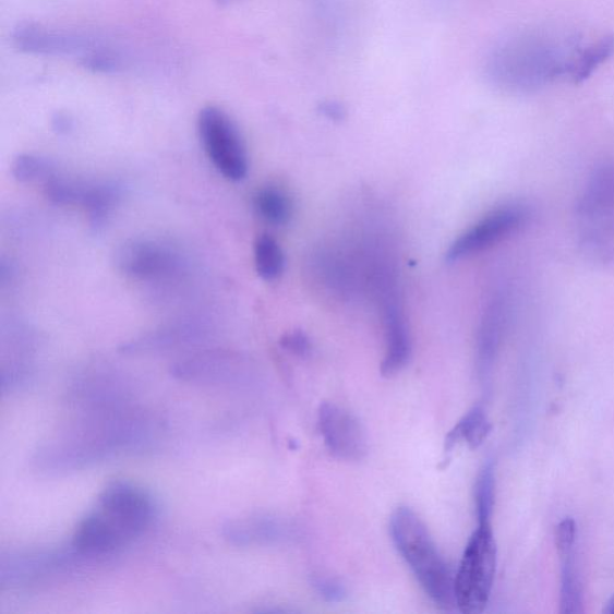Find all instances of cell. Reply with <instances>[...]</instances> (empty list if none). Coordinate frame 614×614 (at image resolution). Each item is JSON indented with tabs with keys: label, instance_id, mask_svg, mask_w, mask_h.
Here are the masks:
<instances>
[{
	"label": "cell",
	"instance_id": "cell-12",
	"mask_svg": "<svg viewBox=\"0 0 614 614\" xmlns=\"http://www.w3.org/2000/svg\"><path fill=\"white\" fill-rule=\"evenodd\" d=\"M115 263L119 272L142 281L171 279L183 268V260L174 249L147 239L120 245Z\"/></svg>",
	"mask_w": 614,
	"mask_h": 614
},
{
	"label": "cell",
	"instance_id": "cell-13",
	"mask_svg": "<svg viewBox=\"0 0 614 614\" xmlns=\"http://www.w3.org/2000/svg\"><path fill=\"white\" fill-rule=\"evenodd\" d=\"M123 190L116 183H86L53 177L46 183V196L60 206H81L89 213L94 228L103 227L112 214Z\"/></svg>",
	"mask_w": 614,
	"mask_h": 614
},
{
	"label": "cell",
	"instance_id": "cell-10",
	"mask_svg": "<svg viewBox=\"0 0 614 614\" xmlns=\"http://www.w3.org/2000/svg\"><path fill=\"white\" fill-rule=\"evenodd\" d=\"M11 38L23 53L74 58L79 59L80 64L106 43L91 33L52 28L34 22L19 23L12 31Z\"/></svg>",
	"mask_w": 614,
	"mask_h": 614
},
{
	"label": "cell",
	"instance_id": "cell-21",
	"mask_svg": "<svg viewBox=\"0 0 614 614\" xmlns=\"http://www.w3.org/2000/svg\"><path fill=\"white\" fill-rule=\"evenodd\" d=\"M254 207L263 221L285 226L293 216V202L285 190L275 185L262 186L254 196Z\"/></svg>",
	"mask_w": 614,
	"mask_h": 614
},
{
	"label": "cell",
	"instance_id": "cell-25",
	"mask_svg": "<svg viewBox=\"0 0 614 614\" xmlns=\"http://www.w3.org/2000/svg\"><path fill=\"white\" fill-rule=\"evenodd\" d=\"M51 160L34 154H21L12 161L11 173L20 183L45 182L56 177Z\"/></svg>",
	"mask_w": 614,
	"mask_h": 614
},
{
	"label": "cell",
	"instance_id": "cell-8",
	"mask_svg": "<svg viewBox=\"0 0 614 614\" xmlns=\"http://www.w3.org/2000/svg\"><path fill=\"white\" fill-rule=\"evenodd\" d=\"M198 135L209 160L220 174L240 182L249 172V155L242 134L222 108L207 106L197 120Z\"/></svg>",
	"mask_w": 614,
	"mask_h": 614
},
{
	"label": "cell",
	"instance_id": "cell-23",
	"mask_svg": "<svg viewBox=\"0 0 614 614\" xmlns=\"http://www.w3.org/2000/svg\"><path fill=\"white\" fill-rule=\"evenodd\" d=\"M496 501V467L487 460L481 467L474 487V503L478 523L491 522Z\"/></svg>",
	"mask_w": 614,
	"mask_h": 614
},
{
	"label": "cell",
	"instance_id": "cell-15",
	"mask_svg": "<svg viewBox=\"0 0 614 614\" xmlns=\"http://www.w3.org/2000/svg\"><path fill=\"white\" fill-rule=\"evenodd\" d=\"M376 304L381 312L384 334L382 375L393 377L400 373L412 357L411 332L408 328L402 291L381 297Z\"/></svg>",
	"mask_w": 614,
	"mask_h": 614
},
{
	"label": "cell",
	"instance_id": "cell-18",
	"mask_svg": "<svg viewBox=\"0 0 614 614\" xmlns=\"http://www.w3.org/2000/svg\"><path fill=\"white\" fill-rule=\"evenodd\" d=\"M577 523L565 517L556 529V547L561 561V612H583V583L577 558Z\"/></svg>",
	"mask_w": 614,
	"mask_h": 614
},
{
	"label": "cell",
	"instance_id": "cell-30",
	"mask_svg": "<svg viewBox=\"0 0 614 614\" xmlns=\"http://www.w3.org/2000/svg\"><path fill=\"white\" fill-rule=\"evenodd\" d=\"M219 2L222 3V4H228V3L233 2V0H219Z\"/></svg>",
	"mask_w": 614,
	"mask_h": 614
},
{
	"label": "cell",
	"instance_id": "cell-28",
	"mask_svg": "<svg viewBox=\"0 0 614 614\" xmlns=\"http://www.w3.org/2000/svg\"><path fill=\"white\" fill-rule=\"evenodd\" d=\"M53 128L60 134H67L72 129V120L67 115H57L53 119Z\"/></svg>",
	"mask_w": 614,
	"mask_h": 614
},
{
	"label": "cell",
	"instance_id": "cell-22",
	"mask_svg": "<svg viewBox=\"0 0 614 614\" xmlns=\"http://www.w3.org/2000/svg\"><path fill=\"white\" fill-rule=\"evenodd\" d=\"M255 267L263 280L279 279L285 269L284 251L278 240L269 234H262L254 246Z\"/></svg>",
	"mask_w": 614,
	"mask_h": 614
},
{
	"label": "cell",
	"instance_id": "cell-14",
	"mask_svg": "<svg viewBox=\"0 0 614 614\" xmlns=\"http://www.w3.org/2000/svg\"><path fill=\"white\" fill-rule=\"evenodd\" d=\"M318 426L325 447L337 460L358 462L368 454V437L363 425L351 412L330 402L318 411Z\"/></svg>",
	"mask_w": 614,
	"mask_h": 614
},
{
	"label": "cell",
	"instance_id": "cell-27",
	"mask_svg": "<svg viewBox=\"0 0 614 614\" xmlns=\"http://www.w3.org/2000/svg\"><path fill=\"white\" fill-rule=\"evenodd\" d=\"M281 346L292 354L304 357L311 351V344L303 333H291L282 337Z\"/></svg>",
	"mask_w": 614,
	"mask_h": 614
},
{
	"label": "cell",
	"instance_id": "cell-24",
	"mask_svg": "<svg viewBox=\"0 0 614 614\" xmlns=\"http://www.w3.org/2000/svg\"><path fill=\"white\" fill-rule=\"evenodd\" d=\"M614 55V36H604L598 41L587 44L580 53L574 71L573 82L579 83L593 74Z\"/></svg>",
	"mask_w": 614,
	"mask_h": 614
},
{
	"label": "cell",
	"instance_id": "cell-29",
	"mask_svg": "<svg viewBox=\"0 0 614 614\" xmlns=\"http://www.w3.org/2000/svg\"><path fill=\"white\" fill-rule=\"evenodd\" d=\"M604 612L606 614H614V598L610 601Z\"/></svg>",
	"mask_w": 614,
	"mask_h": 614
},
{
	"label": "cell",
	"instance_id": "cell-17",
	"mask_svg": "<svg viewBox=\"0 0 614 614\" xmlns=\"http://www.w3.org/2000/svg\"><path fill=\"white\" fill-rule=\"evenodd\" d=\"M222 537L238 547L272 546L291 540L294 528L279 516L251 514L227 521L222 526Z\"/></svg>",
	"mask_w": 614,
	"mask_h": 614
},
{
	"label": "cell",
	"instance_id": "cell-4",
	"mask_svg": "<svg viewBox=\"0 0 614 614\" xmlns=\"http://www.w3.org/2000/svg\"><path fill=\"white\" fill-rule=\"evenodd\" d=\"M583 254L598 266L614 270V164L589 174L576 204Z\"/></svg>",
	"mask_w": 614,
	"mask_h": 614
},
{
	"label": "cell",
	"instance_id": "cell-2",
	"mask_svg": "<svg viewBox=\"0 0 614 614\" xmlns=\"http://www.w3.org/2000/svg\"><path fill=\"white\" fill-rule=\"evenodd\" d=\"M579 38L551 32H526L509 36L489 55L487 80L511 94H531L561 80L573 81L582 51Z\"/></svg>",
	"mask_w": 614,
	"mask_h": 614
},
{
	"label": "cell",
	"instance_id": "cell-5",
	"mask_svg": "<svg viewBox=\"0 0 614 614\" xmlns=\"http://www.w3.org/2000/svg\"><path fill=\"white\" fill-rule=\"evenodd\" d=\"M497 570V544L492 522L478 523L454 577L455 606L479 614L489 605Z\"/></svg>",
	"mask_w": 614,
	"mask_h": 614
},
{
	"label": "cell",
	"instance_id": "cell-11",
	"mask_svg": "<svg viewBox=\"0 0 614 614\" xmlns=\"http://www.w3.org/2000/svg\"><path fill=\"white\" fill-rule=\"evenodd\" d=\"M171 373L184 383L216 389L242 387L249 375L244 360L222 349H210L179 360Z\"/></svg>",
	"mask_w": 614,
	"mask_h": 614
},
{
	"label": "cell",
	"instance_id": "cell-1",
	"mask_svg": "<svg viewBox=\"0 0 614 614\" xmlns=\"http://www.w3.org/2000/svg\"><path fill=\"white\" fill-rule=\"evenodd\" d=\"M71 417L33 457L39 472L65 474L152 450L161 425L132 395L68 402Z\"/></svg>",
	"mask_w": 614,
	"mask_h": 614
},
{
	"label": "cell",
	"instance_id": "cell-7",
	"mask_svg": "<svg viewBox=\"0 0 614 614\" xmlns=\"http://www.w3.org/2000/svg\"><path fill=\"white\" fill-rule=\"evenodd\" d=\"M93 564L69 543L65 546L3 552L0 586L28 587L59 579Z\"/></svg>",
	"mask_w": 614,
	"mask_h": 614
},
{
	"label": "cell",
	"instance_id": "cell-9",
	"mask_svg": "<svg viewBox=\"0 0 614 614\" xmlns=\"http://www.w3.org/2000/svg\"><path fill=\"white\" fill-rule=\"evenodd\" d=\"M532 213L521 202L505 203L489 212L469 227L450 244L445 258L460 262L471 258L504 242L520 232L531 219Z\"/></svg>",
	"mask_w": 614,
	"mask_h": 614
},
{
	"label": "cell",
	"instance_id": "cell-16",
	"mask_svg": "<svg viewBox=\"0 0 614 614\" xmlns=\"http://www.w3.org/2000/svg\"><path fill=\"white\" fill-rule=\"evenodd\" d=\"M513 313L510 293L499 290L489 299L481 315L477 336V369L483 383L491 378L493 366L507 334Z\"/></svg>",
	"mask_w": 614,
	"mask_h": 614
},
{
	"label": "cell",
	"instance_id": "cell-26",
	"mask_svg": "<svg viewBox=\"0 0 614 614\" xmlns=\"http://www.w3.org/2000/svg\"><path fill=\"white\" fill-rule=\"evenodd\" d=\"M312 585L318 595L329 603H341L347 597L346 587L340 581L330 579V577H315Z\"/></svg>",
	"mask_w": 614,
	"mask_h": 614
},
{
	"label": "cell",
	"instance_id": "cell-19",
	"mask_svg": "<svg viewBox=\"0 0 614 614\" xmlns=\"http://www.w3.org/2000/svg\"><path fill=\"white\" fill-rule=\"evenodd\" d=\"M207 334L206 327L196 321H180L143 334L120 348L127 354H151L200 342Z\"/></svg>",
	"mask_w": 614,
	"mask_h": 614
},
{
	"label": "cell",
	"instance_id": "cell-20",
	"mask_svg": "<svg viewBox=\"0 0 614 614\" xmlns=\"http://www.w3.org/2000/svg\"><path fill=\"white\" fill-rule=\"evenodd\" d=\"M492 424L483 407L477 406L469 411L445 438V452L450 453L456 445L465 443L471 449H478L489 437Z\"/></svg>",
	"mask_w": 614,
	"mask_h": 614
},
{
	"label": "cell",
	"instance_id": "cell-6",
	"mask_svg": "<svg viewBox=\"0 0 614 614\" xmlns=\"http://www.w3.org/2000/svg\"><path fill=\"white\" fill-rule=\"evenodd\" d=\"M92 513L125 550L148 531L155 517V504L146 490L119 480L104 489Z\"/></svg>",
	"mask_w": 614,
	"mask_h": 614
},
{
	"label": "cell",
	"instance_id": "cell-3",
	"mask_svg": "<svg viewBox=\"0 0 614 614\" xmlns=\"http://www.w3.org/2000/svg\"><path fill=\"white\" fill-rule=\"evenodd\" d=\"M389 529L396 550L420 587L438 607L452 610L455 576L423 520L411 508H397L390 517Z\"/></svg>",
	"mask_w": 614,
	"mask_h": 614
}]
</instances>
